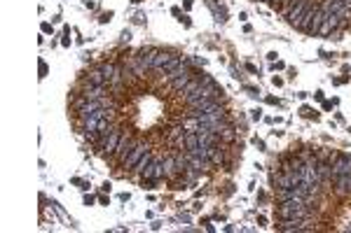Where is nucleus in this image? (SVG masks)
<instances>
[{"mask_svg":"<svg viewBox=\"0 0 351 233\" xmlns=\"http://www.w3.org/2000/svg\"><path fill=\"white\" fill-rule=\"evenodd\" d=\"M218 135H220V140H223V143H234L237 131H234V126H232V124H227V126H223V131H220Z\"/></svg>","mask_w":351,"mask_h":233,"instance_id":"16","label":"nucleus"},{"mask_svg":"<svg viewBox=\"0 0 351 233\" xmlns=\"http://www.w3.org/2000/svg\"><path fill=\"white\" fill-rule=\"evenodd\" d=\"M171 56H174V54H166V52H157V54H155V63H152V68H160V70H162L164 65L169 63V58H171Z\"/></svg>","mask_w":351,"mask_h":233,"instance_id":"18","label":"nucleus"},{"mask_svg":"<svg viewBox=\"0 0 351 233\" xmlns=\"http://www.w3.org/2000/svg\"><path fill=\"white\" fill-rule=\"evenodd\" d=\"M150 161H152V154H150V152H148V154H145V156H143V159H141V161H138V166H136V170L141 173V170L145 168V166H148Z\"/></svg>","mask_w":351,"mask_h":233,"instance_id":"22","label":"nucleus"},{"mask_svg":"<svg viewBox=\"0 0 351 233\" xmlns=\"http://www.w3.org/2000/svg\"><path fill=\"white\" fill-rule=\"evenodd\" d=\"M82 93H84L89 101H103V98L108 96L106 87H94V84H87V82H84V89H82Z\"/></svg>","mask_w":351,"mask_h":233,"instance_id":"9","label":"nucleus"},{"mask_svg":"<svg viewBox=\"0 0 351 233\" xmlns=\"http://www.w3.org/2000/svg\"><path fill=\"white\" fill-rule=\"evenodd\" d=\"M87 84H94V87H106V84H108V79H106V75L101 73V68H96V70H89V73H87Z\"/></svg>","mask_w":351,"mask_h":233,"instance_id":"11","label":"nucleus"},{"mask_svg":"<svg viewBox=\"0 0 351 233\" xmlns=\"http://www.w3.org/2000/svg\"><path fill=\"white\" fill-rule=\"evenodd\" d=\"M276 229L284 233H290V231H309L307 226V219H281V224H276Z\"/></svg>","mask_w":351,"mask_h":233,"instance_id":"7","label":"nucleus"},{"mask_svg":"<svg viewBox=\"0 0 351 233\" xmlns=\"http://www.w3.org/2000/svg\"><path fill=\"white\" fill-rule=\"evenodd\" d=\"M333 180L339 175H351V156L349 154H337L333 161Z\"/></svg>","mask_w":351,"mask_h":233,"instance_id":"5","label":"nucleus"},{"mask_svg":"<svg viewBox=\"0 0 351 233\" xmlns=\"http://www.w3.org/2000/svg\"><path fill=\"white\" fill-rule=\"evenodd\" d=\"M143 180H162L164 177V166H162V159H152L145 168L141 170Z\"/></svg>","mask_w":351,"mask_h":233,"instance_id":"6","label":"nucleus"},{"mask_svg":"<svg viewBox=\"0 0 351 233\" xmlns=\"http://www.w3.org/2000/svg\"><path fill=\"white\" fill-rule=\"evenodd\" d=\"M162 166H164V177H174L176 173H178L176 156H166V159H162Z\"/></svg>","mask_w":351,"mask_h":233,"instance_id":"15","label":"nucleus"},{"mask_svg":"<svg viewBox=\"0 0 351 233\" xmlns=\"http://www.w3.org/2000/svg\"><path fill=\"white\" fill-rule=\"evenodd\" d=\"M339 26H342V19H339L337 14H328L325 21L321 24V28H319V33L321 35H333V30H337Z\"/></svg>","mask_w":351,"mask_h":233,"instance_id":"8","label":"nucleus"},{"mask_svg":"<svg viewBox=\"0 0 351 233\" xmlns=\"http://www.w3.org/2000/svg\"><path fill=\"white\" fill-rule=\"evenodd\" d=\"M316 170H319V180H321V184L333 180V163H330V161H319Z\"/></svg>","mask_w":351,"mask_h":233,"instance_id":"10","label":"nucleus"},{"mask_svg":"<svg viewBox=\"0 0 351 233\" xmlns=\"http://www.w3.org/2000/svg\"><path fill=\"white\" fill-rule=\"evenodd\" d=\"M279 217L281 219H307L309 210H307V203L300 201V198H288V201H281L279 205Z\"/></svg>","mask_w":351,"mask_h":233,"instance_id":"1","label":"nucleus"},{"mask_svg":"<svg viewBox=\"0 0 351 233\" xmlns=\"http://www.w3.org/2000/svg\"><path fill=\"white\" fill-rule=\"evenodd\" d=\"M148 152H150V147H148V145H145V143H138V145L134 147V149H131V152L127 154V159H124V161L120 163V168H124V170L136 168V166H138V161H141L143 156L148 154Z\"/></svg>","mask_w":351,"mask_h":233,"instance_id":"2","label":"nucleus"},{"mask_svg":"<svg viewBox=\"0 0 351 233\" xmlns=\"http://www.w3.org/2000/svg\"><path fill=\"white\" fill-rule=\"evenodd\" d=\"M316 10H319V7H316V5H314V7H311V5H309V10H307V12L302 14V16H300V19H297L295 28H302V30H304V33H307V28L311 26V19H314V14H316Z\"/></svg>","mask_w":351,"mask_h":233,"instance_id":"12","label":"nucleus"},{"mask_svg":"<svg viewBox=\"0 0 351 233\" xmlns=\"http://www.w3.org/2000/svg\"><path fill=\"white\" fill-rule=\"evenodd\" d=\"M325 16H328V14H325L323 10L319 7V10H316V14H314V19H311V26L307 28V33H309V35H316V33H319V28H321V24L325 21Z\"/></svg>","mask_w":351,"mask_h":233,"instance_id":"13","label":"nucleus"},{"mask_svg":"<svg viewBox=\"0 0 351 233\" xmlns=\"http://www.w3.org/2000/svg\"><path fill=\"white\" fill-rule=\"evenodd\" d=\"M279 2H281V0H279Z\"/></svg>","mask_w":351,"mask_h":233,"instance_id":"23","label":"nucleus"},{"mask_svg":"<svg viewBox=\"0 0 351 233\" xmlns=\"http://www.w3.org/2000/svg\"><path fill=\"white\" fill-rule=\"evenodd\" d=\"M225 161V152L220 149V145H218L216 149H213V154H211V163H223Z\"/></svg>","mask_w":351,"mask_h":233,"instance_id":"20","label":"nucleus"},{"mask_svg":"<svg viewBox=\"0 0 351 233\" xmlns=\"http://www.w3.org/2000/svg\"><path fill=\"white\" fill-rule=\"evenodd\" d=\"M190 77H192V73H183V75H180V77H176L174 82H171V89H176V91H183L185 89V84H188L190 82Z\"/></svg>","mask_w":351,"mask_h":233,"instance_id":"17","label":"nucleus"},{"mask_svg":"<svg viewBox=\"0 0 351 233\" xmlns=\"http://www.w3.org/2000/svg\"><path fill=\"white\" fill-rule=\"evenodd\" d=\"M274 184H276V189H293V182H290V175L286 173V170H281V173H276L274 177Z\"/></svg>","mask_w":351,"mask_h":233,"instance_id":"14","label":"nucleus"},{"mask_svg":"<svg viewBox=\"0 0 351 233\" xmlns=\"http://www.w3.org/2000/svg\"><path fill=\"white\" fill-rule=\"evenodd\" d=\"M120 138H122V131L115 126V129L110 131L106 138H101V143L96 145V149H98V152H103V154L112 156V152H115V149H117V145H120Z\"/></svg>","mask_w":351,"mask_h":233,"instance_id":"3","label":"nucleus"},{"mask_svg":"<svg viewBox=\"0 0 351 233\" xmlns=\"http://www.w3.org/2000/svg\"><path fill=\"white\" fill-rule=\"evenodd\" d=\"M197 87H199V82H197V79H190L188 84H185V89H183V98H185V96H190V93H194V91H197Z\"/></svg>","mask_w":351,"mask_h":233,"instance_id":"21","label":"nucleus"},{"mask_svg":"<svg viewBox=\"0 0 351 233\" xmlns=\"http://www.w3.org/2000/svg\"><path fill=\"white\" fill-rule=\"evenodd\" d=\"M136 145H138V140H134L131 135H127V133H122V138H120V145H117V149L112 152V159L117 161V163H122L124 159H127V154L134 149Z\"/></svg>","mask_w":351,"mask_h":233,"instance_id":"4","label":"nucleus"},{"mask_svg":"<svg viewBox=\"0 0 351 233\" xmlns=\"http://www.w3.org/2000/svg\"><path fill=\"white\" fill-rule=\"evenodd\" d=\"M98 68H101V73L106 75V79H108V84H110V79H112V75H115L117 65H115V63H101Z\"/></svg>","mask_w":351,"mask_h":233,"instance_id":"19","label":"nucleus"}]
</instances>
